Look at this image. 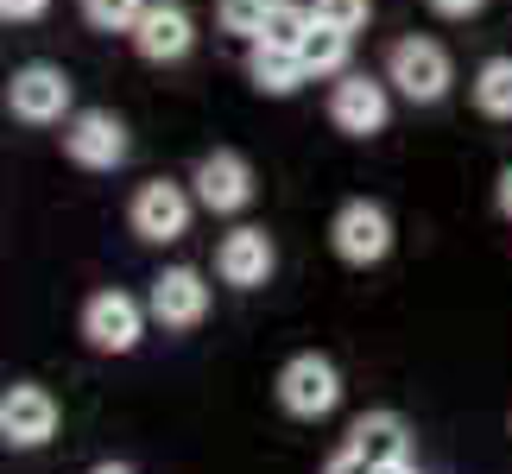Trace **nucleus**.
Wrapping results in <instances>:
<instances>
[{
    "label": "nucleus",
    "instance_id": "f257e3e1",
    "mask_svg": "<svg viewBox=\"0 0 512 474\" xmlns=\"http://www.w3.org/2000/svg\"><path fill=\"white\" fill-rule=\"evenodd\" d=\"M279 411L285 418H298V424H323L329 411L342 405V367L329 361V354L317 348H304V354H291V361L279 367Z\"/></svg>",
    "mask_w": 512,
    "mask_h": 474
},
{
    "label": "nucleus",
    "instance_id": "f03ea898",
    "mask_svg": "<svg viewBox=\"0 0 512 474\" xmlns=\"http://www.w3.org/2000/svg\"><path fill=\"white\" fill-rule=\"evenodd\" d=\"M386 83L392 95H405L411 108H430V102H443L449 83H456V64H449V51L437 45V38H399V45L386 51Z\"/></svg>",
    "mask_w": 512,
    "mask_h": 474
},
{
    "label": "nucleus",
    "instance_id": "7ed1b4c3",
    "mask_svg": "<svg viewBox=\"0 0 512 474\" xmlns=\"http://www.w3.org/2000/svg\"><path fill=\"white\" fill-rule=\"evenodd\" d=\"M146 323H152L146 298H133V291H121V285L95 291V298L83 304V342L95 354H133L146 342Z\"/></svg>",
    "mask_w": 512,
    "mask_h": 474
},
{
    "label": "nucleus",
    "instance_id": "20e7f679",
    "mask_svg": "<svg viewBox=\"0 0 512 474\" xmlns=\"http://www.w3.org/2000/svg\"><path fill=\"white\" fill-rule=\"evenodd\" d=\"M190 222H196V190L171 184V177H152V184H140V190H133V203H127V228L140 234V241H152V247L184 241Z\"/></svg>",
    "mask_w": 512,
    "mask_h": 474
},
{
    "label": "nucleus",
    "instance_id": "39448f33",
    "mask_svg": "<svg viewBox=\"0 0 512 474\" xmlns=\"http://www.w3.org/2000/svg\"><path fill=\"white\" fill-rule=\"evenodd\" d=\"M386 121H392V83L386 76L342 70L336 89H329V127L348 133V140H373V133H386Z\"/></svg>",
    "mask_w": 512,
    "mask_h": 474
},
{
    "label": "nucleus",
    "instance_id": "423d86ee",
    "mask_svg": "<svg viewBox=\"0 0 512 474\" xmlns=\"http://www.w3.org/2000/svg\"><path fill=\"white\" fill-rule=\"evenodd\" d=\"M329 247H336L342 266H380L392 253V215L373 203V196H348L336 209V222H329Z\"/></svg>",
    "mask_w": 512,
    "mask_h": 474
},
{
    "label": "nucleus",
    "instance_id": "0eeeda50",
    "mask_svg": "<svg viewBox=\"0 0 512 474\" xmlns=\"http://www.w3.org/2000/svg\"><path fill=\"white\" fill-rule=\"evenodd\" d=\"M70 102H76V83L57 64H19L13 83H7V108L26 127H64Z\"/></svg>",
    "mask_w": 512,
    "mask_h": 474
},
{
    "label": "nucleus",
    "instance_id": "6e6552de",
    "mask_svg": "<svg viewBox=\"0 0 512 474\" xmlns=\"http://www.w3.org/2000/svg\"><path fill=\"white\" fill-rule=\"evenodd\" d=\"M127 127H121V114H108V108H76L70 121H64V158L76 171H121L127 165Z\"/></svg>",
    "mask_w": 512,
    "mask_h": 474
},
{
    "label": "nucleus",
    "instance_id": "1a4fd4ad",
    "mask_svg": "<svg viewBox=\"0 0 512 474\" xmlns=\"http://www.w3.org/2000/svg\"><path fill=\"white\" fill-rule=\"evenodd\" d=\"M190 190H196V209H209V215H241L253 203V165L241 152H228V146H215L196 158V171H190Z\"/></svg>",
    "mask_w": 512,
    "mask_h": 474
},
{
    "label": "nucleus",
    "instance_id": "9d476101",
    "mask_svg": "<svg viewBox=\"0 0 512 474\" xmlns=\"http://www.w3.org/2000/svg\"><path fill=\"white\" fill-rule=\"evenodd\" d=\"M146 310H152V323L171 329V335L203 329V316H209V279L196 266H165L159 279H152V291H146Z\"/></svg>",
    "mask_w": 512,
    "mask_h": 474
},
{
    "label": "nucleus",
    "instance_id": "9b49d317",
    "mask_svg": "<svg viewBox=\"0 0 512 474\" xmlns=\"http://www.w3.org/2000/svg\"><path fill=\"white\" fill-rule=\"evenodd\" d=\"M279 272V247H272L266 228H228L222 247H215V279L234 291H260Z\"/></svg>",
    "mask_w": 512,
    "mask_h": 474
},
{
    "label": "nucleus",
    "instance_id": "f8f14e48",
    "mask_svg": "<svg viewBox=\"0 0 512 474\" xmlns=\"http://www.w3.org/2000/svg\"><path fill=\"white\" fill-rule=\"evenodd\" d=\"M57 437V399L45 386H7L0 392V443L45 449Z\"/></svg>",
    "mask_w": 512,
    "mask_h": 474
},
{
    "label": "nucleus",
    "instance_id": "ddd939ff",
    "mask_svg": "<svg viewBox=\"0 0 512 474\" xmlns=\"http://www.w3.org/2000/svg\"><path fill=\"white\" fill-rule=\"evenodd\" d=\"M127 38H133V51H140L146 64H184L190 45H196V19L177 7V0H152Z\"/></svg>",
    "mask_w": 512,
    "mask_h": 474
},
{
    "label": "nucleus",
    "instance_id": "4468645a",
    "mask_svg": "<svg viewBox=\"0 0 512 474\" xmlns=\"http://www.w3.org/2000/svg\"><path fill=\"white\" fill-rule=\"evenodd\" d=\"M348 449L373 468H411V424L399 411H367L348 424Z\"/></svg>",
    "mask_w": 512,
    "mask_h": 474
},
{
    "label": "nucleus",
    "instance_id": "2eb2a0df",
    "mask_svg": "<svg viewBox=\"0 0 512 474\" xmlns=\"http://www.w3.org/2000/svg\"><path fill=\"white\" fill-rule=\"evenodd\" d=\"M247 76H253V89H260V95H298L310 83L304 57L285 51V45H253L247 51Z\"/></svg>",
    "mask_w": 512,
    "mask_h": 474
},
{
    "label": "nucleus",
    "instance_id": "dca6fc26",
    "mask_svg": "<svg viewBox=\"0 0 512 474\" xmlns=\"http://www.w3.org/2000/svg\"><path fill=\"white\" fill-rule=\"evenodd\" d=\"M348 51H354V32H342V26H329V19L310 13V32H304V45H298L310 83H317V76H342L348 70Z\"/></svg>",
    "mask_w": 512,
    "mask_h": 474
},
{
    "label": "nucleus",
    "instance_id": "f3484780",
    "mask_svg": "<svg viewBox=\"0 0 512 474\" xmlns=\"http://www.w3.org/2000/svg\"><path fill=\"white\" fill-rule=\"evenodd\" d=\"M468 89H475V108L487 121H512V57H487Z\"/></svg>",
    "mask_w": 512,
    "mask_h": 474
},
{
    "label": "nucleus",
    "instance_id": "a211bd4d",
    "mask_svg": "<svg viewBox=\"0 0 512 474\" xmlns=\"http://www.w3.org/2000/svg\"><path fill=\"white\" fill-rule=\"evenodd\" d=\"M304 32H310V7H298V0H272L266 32L253 38V45H285V51H298V45H304Z\"/></svg>",
    "mask_w": 512,
    "mask_h": 474
},
{
    "label": "nucleus",
    "instance_id": "6ab92c4d",
    "mask_svg": "<svg viewBox=\"0 0 512 474\" xmlns=\"http://www.w3.org/2000/svg\"><path fill=\"white\" fill-rule=\"evenodd\" d=\"M266 13H272V0H215V19H222V32L247 38V45L266 32Z\"/></svg>",
    "mask_w": 512,
    "mask_h": 474
},
{
    "label": "nucleus",
    "instance_id": "aec40b11",
    "mask_svg": "<svg viewBox=\"0 0 512 474\" xmlns=\"http://www.w3.org/2000/svg\"><path fill=\"white\" fill-rule=\"evenodd\" d=\"M152 0H83V19L95 32H133Z\"/></svg>",
    "mask_w": 512,
    "mask_h": 474
},
{
    "label": "nucleus",
    "instance_id": "412c9836",
    "mask_svg": "<svg viewBox=\"0 0 512 474\" xmlns=\"http://www.w3.org/2000/svg\"><path fill=\"white\" fill-rule=\"evenodd\" d=\"M310 13L329 19V26H342V32H367L373 0H310Z\"/></svg>",
    "mask_w": 512,
    "mask_h": 474
},
{
    "label": "nucleus",
    "instance_id": "4be33fe9",
    "mask_svg": "<svg viewBox=\"0 0 512 474\" xmlns=\"http://www.w3.org/2000/svg\"><path fill=\"white\" fill-rule=\"evenodd\" d=\"M323 474H380V468H373V462H361V456H354V449L342 443L336 456H329V468H323Z\"/></svg>",
    "mask_w": 512,
    "mask_h": 474
},
{
    "label": "nucleus",
    "instance_id": "5701e85b",
    "mask_svg": "<svg viewBox=\"0 0 512 474\" xmlns=\"http://www.w3.org/2000/svg\"><path fill=\"white\" fill-rule=\"evenodd\" d=\"M487 7V0H430V13H437V19H475Z\"/></svg>",
    "mask_w": 512,
    "mask_h": 474
},
{
    "label": "nucleus",
    "instance_id": "b1692460",
    "mask_svg": "<svg viewBox=\"0 0 512 474\" xmlns=\"http://www.w3.org/2000/svg\"><path fill=\"white\" fill-rule=\"evenodd\" d=\"M0 7H7V19H45L51 0H0Z\"/></svg>",
    "mask_w": 512,
    "mask_h": 474
},
{
    "label": "nucleus",
    "instance_id": "393cba45",
    "mask_svg": "<svg viewBox=\"0 0 512 474\" xmlns=\"http://www.w3.org/2000/svg\"><path fill=\"white\" fill-rule=\"evenodd\" d=\"M494 196H500V215H506V222H512V165L500 171V190H494Z\"/></svg>",
    "mask_w": 512,
    "mask_h": 474
},
{
    "label": "nucleus",
    "instance_id": "a878e982",
    "mask_svg": "<svg viewBox=\"0 0 512 474\" xmlns=\"http://www.w3.org/2000/svg\"><path fill=\"white\" fill-rule=\"evenodd\" d=\"M89 474H140V468H127V462H95Z\"/></svg>",
    "mask_w": 512,
    "mask_h": 474
},
{
    "label": "nucleus",
    "instance_id": "bb28decb",
    "mask_svg": "<svg viewBox=\"0 0 512 474\" xmlns=\"http://www.w3.org/2000/svg\"><path fill=\"white\" fill-rule=\"evenodd\" d=\"M0 19H7V7H0Z\"/></svg>",
    "mask_w": 512,
    "mask_h": 474
}]
</instances>
